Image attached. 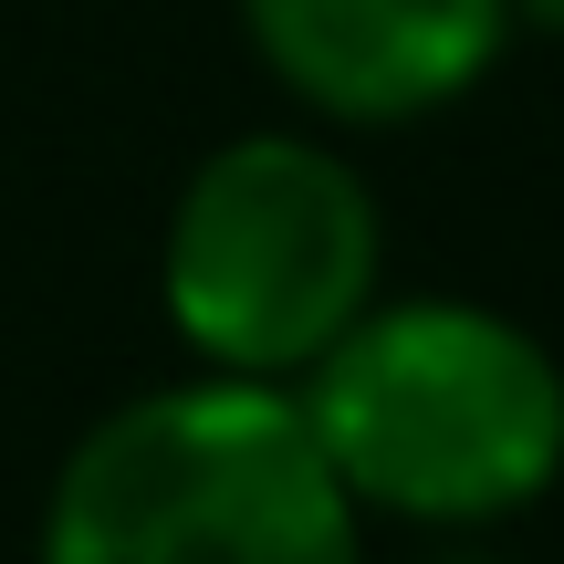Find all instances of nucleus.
Listing matches in <instances>:
<instances>
[{
  "instance_id": "nucleus-1",
  "label": "nucleus",
  "mask_w": 564,
  "mask_h": 564,
  "mask_svg": "<svg viewBox=\"0 0 564 564\" xmlns=\"http://www.w3.org/2000/svg\"><path fill=\"white\" fill-rule=\"evenodd\" d=\"M42 564H366V544L303 398L209 366L63 449Z\"/></svg>"
},
{
  "instance_id": "nucleus-2",
  "label": "nucleus",
  "mask_w": 564,
  "mask_h": 564,
  "mask_svg": "<svg viewBox=\"0 0 564 564\" xmlns=\"http://www.w3.org/2000/svg\"><path fill=\"white\" fill-rule=\"evenodd\" d=\"M293 398L356 512L502 523L564 470V366L491 303H366Z\"/></svg>"
},
{
  "instance_id": "nucleus-3",
  "label": "nucleus",
  "mask_w": 564,
  "mask_h": 564,
  "mask_svg": "<svg viewBox=\"0 0 564 564\" xmlns=\"http://www.w3.org/2000/svg\"><path fill=\"white\" fill-rule=\"evenodd\" d=\"M377 199L314 137H230L167 209V324L220 377L293 387L377 303Z\"/></svg>"
},
{
  "instance_id": "nucleus-4",
  "label": "nucleus",
  "mask_w": 564,
  "mask_h": 564,
  "mask_svg": "<svg viewBox=\"0 0 564 564\" xmlns=\"http://www.w3.org/2000/svg\"><path fill=\"white\" fill-rule=\"evenodd\" d=\"M282 95L335 126H398L470 95L512 32V0H241Z\"/></svg>"
},
{
  "instance_id": "nucleus-5",
  "label": "nucleus",
  "mask_w": 564,
  "mask_h": 564,
  "mask_svg": "<svg viewBox=\"0 0 564 564\" xmlns=\"http://www.w3.org/2000/svg\"><path fill=\"white\" fill-rule=\"evenodd\" d=\"M512 21H533V32H564V0H512Z\"/></svg>"
},
{
  "instance_id": "nucleus-6",
  "label": "nucleus",
  "mask_w": 564,
  "mask_h": 564,
  "mask_svg": "<svg viewBox=\"0 0 564 564\" xmlns=\"http://www.w3.org/2000/svg\"><path fill=\"white\" fill-rule=\"evenodd\" d=\"M440 564H491V554H440Z\"/></svg>"
}]
</instances>
